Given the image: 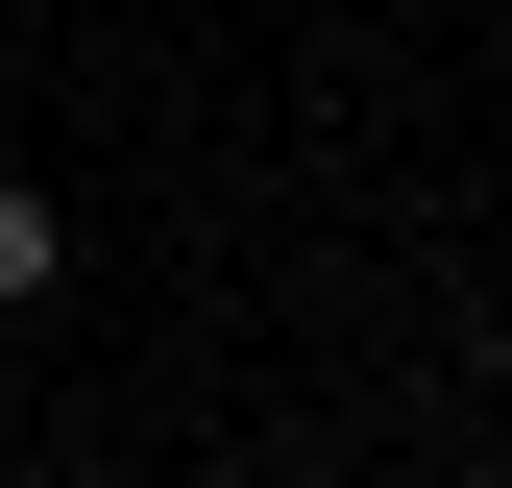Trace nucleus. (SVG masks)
Segmentation results:
<instances>
[{
  "label": "nucleus",
  "mask_w": 512,
  "mask_h": 488,
  "mask_svg": "<svg viewBox=\"0 0 512 488\" xmlns=\"http://www.w3.org/2000/svg\"><path fill=\"white\" fill-rule=\"evenodd\" d=\"M49 269H74V220H49V196H25V171H0V318H25V293H49Z\"/></svg>",
  "instance_id": "1"
}]
</instances>
